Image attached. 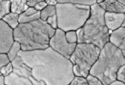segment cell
Wrapping results in <instances>:
<instances>
[{
	"instance_id": "1",
	"label": "cell",
	"mask_w": 125,
	"mask_h": 85,
	"mask_svg": "<svg viewBox=\"0 0 125 85\" xmlns=\"http://www.w3.org/2000/svg\"><path fill=\"white\" fill-rule=\"evenodd\" d=\"M18 56L30 69L33 77L45 85H67L75 77L70 60L49 47L39 50L21 51Z\"/></svg>"
},
{
	"instance_id": "2",
	"label": "cell",
	"mask_w": 125,
	"mask_h": 85,
	"mask_svg": "<svg viewBox=\"0 0 125 85\" xmlns=\"http://www.w3.org/2000/svg\"><path fill=\"white\" fill-rule=\"evenodd\" d=\"M56 30L40 19L20 23L14 30V40L21 44V51H31L49 47L51 38Z\"/></svg>"
},
{
	"instance_id": "3",
	"label": "cell",
	"mask_w": 125,
	"mask_h": 85,
	"mask_svg": "<svg viewBox=\"0 0 125 85\" xmlns=\"http://www.w3.org/2000/svg\"><path fill=\"white\" fill-rule=\"evenodd\" d=\"M124 65L125 58L122 52L108 42L101 49L89 74L99 78L104 85H108L116 80L117 72Z\"/></svg>"
},
{
	"instance_id": "4",
	"label": "cell",
	"mask_w": 125,
	"mask_h": 85,
	"mask_svg": "<svg viewBox=\"0 0 125 85\" xmlns=\"http://www.w3.org/2000/svg\"><path fill=\"white\" fill-rule=\"evenodd\" d=\"M105 13L97 3L90 7V17L79 28L83 36L82 43L92 44L101 49L109 42L110 33L105 23Z\"/></svg>"
},
{
	"instance_id": "5",
	"label": "cell",
	"mask_w": 125,
	"mask_h": 85,
	"mask_svg": "<svg viewBox=\"0 0 125 85\" xmlns=\"http://www.w3.org/2000/svg\"><path fill=\"white\" fill-rule=\"evenodd\" d=\"M56 6L58 28L66 32L82 28L90 17V7L57 0Z\"/></svg>"
},
{
	"instance_id": "6",
	"label": "cell",
	"mask_w": 125,
	"mask_h": 85,
	"mask_svg": "<svg viewBox=\"0 0 125 85\" xmlns=\"http://www.w3.org/2000/svg\"><path fill=\"white\" fill-rule=\"evenodd\" d=\"M100 51L99 48L92 44L78 43L69 60L73 65L89 73L97 60Z\"/></svg>"
},
{
	"instance_id": "7",
	"label": "cell",
	"mask_w": 125,
	"mask_h": 85,
	"mask_svg": "<svg viewBox=\"0 0 125 85\" xmlns=\"http://www.w3.org/2000/svg\"><path fill=\"white\" fill-rule=\"evenodd\" d=\"M11 63L14 70L11 74L5 77V85H45L33 77L30 69L19 56Z\"/></svg>"
},
{
	"instance_id": "8",
	"label": "cell",
	"mask_w": 125,
	"mask_h": 85,
	"mask_svg": "<svg viewBox=\"0 0 125 85\" xmlns=\"http://www.w3.org/2000/svg\"><path fill=\"white\" fill-rule=\"evenodd\" d=\"M76 44L69 43L66 39L65 32L57 28L49 40V47L58 54L69 59Z\"/></svg>"
},
{
	"instance_id": "9",
	"label": "cell",
	"mask_w": 125,
	"mask_h": 85,
	"mask_svg": "<svg viewBox=\"0 0 125 85\" xmlns=\"http://www.w3.org/2000/svg\"><path fill=\"white\" fill-rule=\"evenodd\" d=\"M14 41V30L0 20V53H7Z\"/></svg>"
},
{
	"instance_id": "10",
	"label": "cell",
	"mask_w": 125,
	"mask_h": 85,
	"mask_svg": "<svg viewBox=\"0 0 125 85\" xmlns=\"http://www.w3.org/2000/svg\"><path fill=\"white\" fill-rule=\"evenodd\" d=\"M125 13H115L105 12L104 14L105 23L109 31H113L121 27L125 21Z\"/></svg>"
},
{
	"instance_id": "11",
	"label": "cell",
	"mask_w": 125,
	"mask_h": 85,
	"mask_svg": "<svg viewBox=\"0 0 125 85\" xmlns=\"http://www.w3.org/2000/svg\"><path fill=\"white\" fill-rule=\"evenodd\" d=\"M109 42L118 48L125 56V28L121 27L112 31L109 35Z\"/></svg>"
},
{
	"instance_id": "12",
	"label": "cell",
	"mask_w": 125,
	"mask_h": 85,
	"mask_svg": "<svg viewBox=\"0 0 125 85\" xmlns=\"http://www.w3.org/2000/svg\"><path fill=\"white\" fill-rule=\"evenodd\" d=\"M105 12L125 13V6L121 4L118 0H105L99 4Z\"/></svg>"
},
{
	"instance_id": "13",
	"label": "cell",
	"mask_w": 125,
	"mask_h": 85,
	"mask_svg": "<svg viewBox=\"0 0 125 85\" xmlns=\"http://www.w3.org/2000/svg\"><path fill=\"white\" fill-rule=\"evenodd\" d=\"M40 12L34 8H28L24 13L19 15V23H27L40 19Z\"/></svg>"
},
{
	"instance_id": "14",
	"label": "cell",
	"mask_w": 125,
	"mask_h": 85,
	"mask_svg": "<svg viewBox=\"0 0 125 85\" xmlns=\"http://www.w3.org/2000/svg\"><path fill=\"white\" fill-rule=\"evenodd\" d=\"M28 8L26 0H13L10 1V10L11 13L21 15Z\"/></svg>"
},
{
	"instance_id": "15",
	"label": "cell",
	"mask_w": 125,
	"mask_h": 85,
	"mask_svg": "<svg viewBox=\"0 0 125 85\" xmlns=\"http://www.w3.org/2000/svg\"><path fill=\"white\" fill-rule=\"evenodd\" d=\"M19 15L10 12V13L6 14L2 19V20L14 30L15 28H17L19 24H20L19 22Z\"/></svg>"
},
{
	"instance_id": "16",
	"label": "cell",
	"mask_w": 125,
	"mask_h": 85,
	"mask_svg": "<svg viewBox=\"0 0 125 85\" xmlns=\"http://www.w3.org/2000/svg\"><path fill=\"white\" fill-rule=\"evenodd\" d=\"M56 14V8L54 6L47 5L42 11H40V19L46 22L48 18L52 17Z\"/></svg>"
},
{
	"instance_id": "17",
	"label": "cell",
	"mask_w": 125,
	"mask_h": 85,
	"mask_svg": "<svg viewBox=\"0 0 125 85\" xmlns=\"http://www.w3.org/2000/svg\"><path fill=\"white\" fill-rule=\"evenodd\" d=\"M21 51V44L18 42L14 41V43L12 44L11 48H10L9 51L7 53L9 58L10 61L12 62L18 56V53Z\"/></svg>"
},
{
	"instance_id": "18",
	"label": "cell",
	"mask_w": 125,
	"mask_h": 85,
	"mask_svg": "<svg viewBox=\"0 0 125 85\" xmlns=\"http://www.w3.org/2000/svg\"><path fill=\"white\" fill-rule=\"evenodd\" d=\"M10 1L0 0V20L9 13H10Z\"/></svg>"
},
{
	"instance_id": "19",
	"label": "cell",
	"mask_w": 125,
	"mask_h": 85,
	"mask_svg": "<svg viewBox=\"0 0 125 85\" xmlns=\"http://www.w3.org/2000/svg\"><path fill=\"white\" fill-rule=\"evenodd\" d=\"M66 2H69L73 4L78 5H82V6H92L96 3V0H68L66 1L64 0Z\"/></svg>"
},
{
	"instance_id": "20",
	"label": "cell",
	"mask_w": 125,
	"mask_h": 85,
	"mask_svg": "<svg viewBox=\"0 0 125 85\" xmlns=\"http://www.w3.org/2000/svg\"><path fill=\"white\" fill-rule=\"evenodd\" d=\"M73 72L74 77H82L84 78H86L89 74L88 72L82 70L79 67L75 65H73Z\"/></svg>"
},
{
	"instance_id": "21",
	"label": "cell",
	"mask_w": 125,
	"mask_h": 85,
	"mask_svg": "<svg viewBox=\"0 0 125 85\" xmlns=\"http://www.w3.org/2000/svg\"><path fill=\"white\" fill-rule=\"evenodd\" d=\"M14 70V67L11 62L0 69V74L5 77H8L11 74Z\"/></svg>"
},
{
	"instance_id": "22",
	"label": "cell",
	"mask_w": 125,
	"mask_h": 85,
	"mask_svg": "<svg viewBox=\"0 0 125 85\" xmlns=\"http://www.w3.org/2000/svg\"><path fill=\"white\" fill-rule=\"evenodd\" d=\"M65 37L70 44H77V36L76 31H69L65 32Z\"/></svg>"
},
{
	"instance_id": "23",
	"label": "cell",
	"mask_w": 125,
	"mask_h": 85,
	"mask_svg": "<svg viewBox=\"0 0 125 85\" xmlns=\"http://www.w3.org/2000/svg\"><path fill=\"white\" fill-rule=\"evenodd\" d=\"M86 81L88 85H104L102 82L97 77L89 74L86 78Z\"/></svg>"
},
{
	"instance_id": "24",
	"label": "cell",
	"mask_w": 125,
	"mask_h": 85,
	"mask_svg": "<svg viewBox=\"0 0 125 85\" xmlns=\"http://www.w3.org/2000/svg\"><path fill=\"white\" fill-rule=\"evenodd\" d=\"M116 80L125 83V65L121 66L117 72Z\"/></svg>"
},
{
	"instance_id": "25",
	"label": "cell",
	"mask_w": 125,
	"mask_h": 85,
	"mask_svg": "<svg viewBox=\"0 0 125 85\" xmlns=\"http://www.w3.org/2000/svg\"><path fill=\"white\" fill-rule=\"evenodd\" d=\"M46 23L49 25L53 29L56 30L58 28V23H57V18L56 15L52 16V17L48 18L47 20L46 21Z\"/></svg>"
},
{
	"instance_id": "26",
	"label": "cell",
	"mask_w": 125,
	"mask_h": 85,
	"mask_svg": "<svg viewBox=\"0 0 125 85\" xmlns=\"http://www.w3.org/2000/svg\"><path fill=\"white\" fill-rule=\"evenodd\" d=\"M67 85H88L84 78L75 77L73 81Z\"/></svg>"
},
{
	"instance_id": "27",
	"label": "cell",
	"mask_w": 125,
	"mask_h": 85,
	"mask_svg": "<svg viewBox=\"0 0 125 85\" xmlns=\"http://www.w3.org/2000/svg\"><path fill=\"white\" fill-rule=\"evenodd\" d=\"M6 53H0V69L10 63Z\"/></svg>"
},
{
	"instance_id": "28",
	"label": "cell",
	"mask_w": 125,
	"mask_h": 85,
	"mask_svg": "<svg viewBox=\"0 0 125 85\" xmlns=\"http://www.w3.org/2000/svg\"><path fill=\"white\" fill-rule=\"evenodd\" d=\"M47 3H46L45 1H43V0H40V1L36 5V6H35V9L37 10V11L40 12L41 11H42V10L44 9L45 7L47 6Z\"/></svg>"
},
{
	"instance_id": "29",
	"label": "cell",
	"mask_w": 125,
	"mask_h": 85,
	"mask_svg": "<svg viewBox=\"0 0 125 85\" xmlns=\"http://www.w3.org/2000/svg\"><path fill=\"white\" fill-rule=\"evenodd\" d=\"M39 1L40 0H28V1H27V4L28 8H35L36 5Z\"/></svg>"
},
{
	"instance_id": "30",
	"label": "cell",
	"mask_w": 125,
	"mask_h": 85,
	"mask_svg": "<svg viewBox=\"0 0 125 85\" xmlns=\"http://www.w3.org/2000/svg\"><path fill=\"white\" fill-rule=\"evenodd\" d=\"M45 2L48 5H51V6H56L58 3L56 0H46Z\"/></svg>"
},
{
	"instance_id": "31",
	"label": "cell",
	"mask_w": 125,
	"mask_h": 85,
	"mask_svg": "<svg viewBox=\"0 0 125 85\" xmlns=\"http://www.w3.org/2000/svg\"><path fill=\"white\" fill-rule=\"evenodd\" d=\"M108 85H125V83H123L122 82H120V81L115 80L113 81V82L110 83V84H108Z\"/></svg>"
},
{
	"instance_id": "32",
	"label": "cell",
	"mask_w": 125,
	"mask_h": 85,
	"mask_svg": "<svg viewBox=\"0 0 125 85\" xmlns=\"http://www.w3.org/2000/svg\"><path fill=\"white\" fill-rule=\"evenodd\" d=\"M0 85H5V77L2 75H0Z\"/></svg>"
},
{
	"instance_id": "33",
	"label": "cell",
	"mask_w": 125,
	"mask_h": 85,
	"mask_svg": "<svg viewBox=\"0 0 125 85\" xmlns=\"http://www.w3.org/2000/svg\"><path fill=\"white\" fill-rule=\"evenodd\" d=\"M118 2L121 3V4H122L123 5H124V6H125V0H118Z\"/></svg>"
},
{
	"instance_id": "34",
	"label": "cell",
	"mask_w": 125,
	"mask_h": 85,
	"mask_svg": "<svg viewBox=\"0 0 125 85\" xmlns=\"http://www.w3.org/2000/svg\"><path fill=\"white\" fill-rule=\"evenodd\" d=\"M0 75H1V74H0Z\"/></svg>"
}]
</instances>
